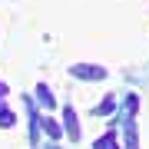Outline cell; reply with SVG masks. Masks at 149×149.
Listing matches in <instances>:
<instances>
[]
</instances>
